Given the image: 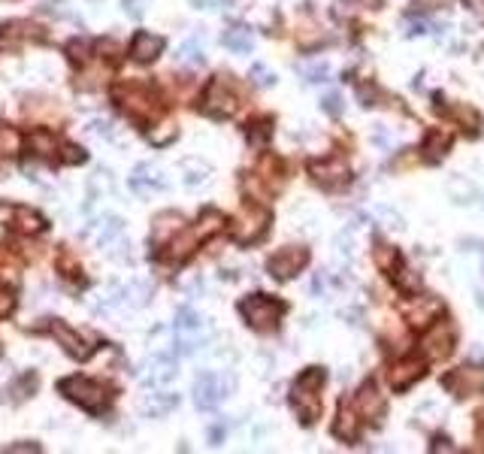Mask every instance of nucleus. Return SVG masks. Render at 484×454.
<instances>
[{"label": "nucleus", "instance_id": "16", "mask_svg": "<svg viewBox=\"0 0 484 454\" xmlns=\"http://www.w3.org/2000/svg\"><path fill=\"white\" fill-rule=\"evenodd\" d=\"M52 333H55V336L60 339V343H64V348L70 354H76V358H88L91 354V345H82V336L79 333H73V330H67L64 324H52Z\"/></svg>", "mask_w": 484, "mask_h": 454}, {"label": "nucleus", "instance_id": "4", "mask_svg": "<svg viewBox=\"0 0 484 454\" xmlns=\"http://www.w3.org/2000/svg\"><path fill=\"white\" fill-rule=\"evenodd\" d=\"M60 391H64L67 400L79 403L88 412H100L106 406V391L97 382H88V378H64L60 382Z\"/></svg>", "mask_w": 484, "mask_h": 454}, {"label": "nucleus", "instance_id": "14", "mask_svg": "<svg viewBox=\"0 0 484 454\" xmlns=\"http://www.w3.org/2000/svg\"><path fill=\"white\" fill-rule=\"evenodd\" d=\"M333 433H336L339 439H345V442H354V439L360 436V418H358V406L354 403H342Z\"/></svg>", "mask_w": 484, "mask_h": 454}, {"label": "nucleus", "instance_id": "19", "mask_svg": "<svg viewBox=\"0 0 484 454\" xmlns=\"http://www.w3.org/2000/svg\"><path fill=\"white\" fill-rule=\"evenodd\" d=\"M179 61H185V64H203L200 43H197V40H188V43L179 49Z\"/></svg>", "mask_w": 484, "mask_h": 454}, {"label": "nucleus", "instance_id": "10", "mask_svg": "<svg viewBox=\"0 0 484 454\" xmlns=\"http://www.w3.org/2000/svg\"><path fill=\"white\" fill-rule=\"evenodd\" d=\"M312 176L318 185L324 188H339L348 182V164L342 158H327V161H315L312 164Z\"/></svg>", "mask_w": 484, "mask_h": 454}, {"label": "nucleus", "instance_id": "23", "mask_svg": "<svg viewBox=\"0 0 484 454\" xmlns=\"http://www.w3.org/2000/svg\"><path fill=\"white\" fill-rule=\"evenodd\" d=\"M433 149H448V136H442V133H430V140H427V151H430V158H433Z\"/></svg>", "mask_w": 484, "mask_h": 454}, {"label": "nucleus", "instance_id": "8", "mask_svg": "<svg viewBox=\"0 0 484 454\" xmlns=\"http://www.w3.org/2000/svg\"><path fill=\"white\" fill-rule=\"evenodd\" d=\"M270 227V212L261 209V206H245V212H242L239 224L233 227V237H236L239 242H254L261 239L263 233H267Z\"/></svg>", "mask_w": 484, "mask_h": 454}, {"label": "nucleus", "instance_id": "22", "mask_svg": "<svg viewBox=\"0 0 484 454\" xmlns=\"http://www.w3.org/2000/svg\"><path fill=\"white\" fill-rule=\"evenodd\" d=\"M252 76H254V82H257V85H272V82H276V76L267 73L261 64H254V67H252Z\"/></svg>", "mask_w": 484, "mask_h": 454}, {"label": "nucleus", "instance_id": "6", "mask_svg": "<svg viewBox=\"0 0 484 454\" xmlns=\"http://www.w3.org/2000/svg\"><path fill=\"white\" fill-rule=\"evenodd\" d=\"M421 348L430 360L448 358V354L454 352V324L445 321V318H436V321L427 327V333H424Z\"/></svg>", "mask_w": 484, "mask_h": 454}, {"label": "nucleus", "instance_id": "2", "mask_svg": "<svg viewBox=\"0 0 484 454\" xmlns=\"http://www.w3.org/2000/svg\"><path fill=\"white\" fill-rule=\"evenodd\" d=\"M239 312L254 330H272L278 324V318L285 315V303L272 300L267 294H252L248 300L239 303Z\"/></svg>", "mask_w": 484, "mask_h": 454}, {"label": "nucleus", "instance_id": "1", "mask_svg": "<svg viewBox=\"0 0 484 454\" xmlns=\"http://www.w3.org/2000/svg\"><path fill=\"white\" fill-rule=\"evenodd\" d=\"M324 378L327 373L324 369H306L297 382H294V393H291V403H294V412L302 424H315L318 415H321V388H324Z\"/></svg>", "mask_w": 484, "mask_h": 454}, {"label": "nucleus", "instance_id": "7", "mask_svg": "<svg viewBox=\"0 0 484 454\" xmlns=\"http://www.w3.org/2000/svg\"><path fill=\"white\" fill-rule=\"evenodd\" d=\"M309 263V252L306 248H300V246H287V248H278L276 255L270 257V272L276 279H294L297 272L302 270Z\"/></svg>", "mask_w": 484, "mask_h": 454}, {"label": "nucleus", "instance_id": "24", "mask_svg": "<svg viewBox=\"0 0 484 454\" xmlns=\"http://www.w3.org/2000/svg\"><path fill=\"white\" fill-rule=\"evenodd\" d=\"M324 109L336 116V112H339V97H336V94H327V97H324Z\"/></svg>", "mask_w": 484, "mask_h": 454}, {"label": "nucleus", "instance_id": "12", "mask_svg": "<svg viewBox=\"0 0 484 454\" xmlns=\"http://www.w3.org/2000/svg\"><path fill=\"white\" fill-rule=\"evenodd\" d=\"M421 376H424V360L406 358V360H399L397 367L390 369V388L393 391H406V388H412Z\"/></svg>", "mask_w": 484, "mask_h": 454}, {"label": "nucleus", "instance_id": "5", "mask_svg": "<svg viewBox=\"0 0 484 454\" xmlns=\"http://www.w3.org/2000/svg\"><path fill=\"white\" fill-rule=\"evenodd\" d=\"M442 388L454 397H478L484 393V367H457L442 378Z\"/></svg>", "mask_w": 484, "mask_h": 454}, {"label": "nucleus", "instance_id": "20", "mask_svg": "<svg viewBox=\"0 0 484 454\" xmlns=\"http://www.w3.org/2000/svg\"><path fill=\"white\" fill-rule=\"evenodd\" d=\"M300 73L306 76V82H327V64H321V61H315V64H306V67H300Z\"/></svg>", "mask_w": 484, "mask_h": 454}, {"label": "nucleus", "instance_id": "9", "mask_svg": "<svg viewBox=\"0 0 484 454\" xmlns=\"http://www.w3.org/2000/svg\"><path fill=\"white\" fill-rule=\"evenodd\" d=\"M227 388H230V382H224V376L203 373L200 378H197V385H194V403L200 409H215L218 403H221Z\"/></svg>", "mask_w": 484, "mask_h": 454}, {"label": "nucleus", "instance_id": "13", "mask_svg": "<svg viewBox=\"0 0 484 454\" xmlns=\"http://www.w3.org/2000/svg\"><path fill=\"white\" fill-rule=\"evenodd\" d=\"M161 52H164V36L148 34V30H140V34L133 36L131 55H133V61H140V64H146V61H155L157 55H161Z\"/></svg>", "mask_w": 484, "mask_h": 454}, {"label": "nucleus", "instance_id": "11", "mask_svg": "<svg viewBox=\"0 0 484 454\" xmlns=\"http://www.w3.org/2000/svg\"><path fill=\"white\" fill-rule=\"evenodd\" d=\"M354 406H358V412L363 418H369L375 424L384 418V397L375 391V385H363L358 391V397H354Z\"/></svg>", "mask_w": 484, "mask_h": 454}, {"label": "nucleus", "instance_id": "25", "mask_svg": "<svg viewBox=\"0 0 484 454\" xmlns=\"http://www.w3.org/2000/svg\"><path fill=\"white\" fill-rule=\"evenodd\" d=\"M478 418H481V421H478V430H481V436H484V412L478 415Z\"/></svg>", "mask_w": 484, "mask_h": 454}, {"label": "nucleus", "instance_id": "3", "mask_svg": "<svg viewBox=\"0 0 484 454\" xmlns=\"http://www.w3.org/2000/svg\"><path fill=\"white\" fill-rule=\"evenodd\" d=\"M236 109H239V97H236V91H233V85L224 76H215V79L209 82L206 94H203V112L212 118H230Z\"/></svg>", "mask_w": 484, "mask_h": 454}, {"label": "nucleus", "instance_id": "18", "mask_svg": "<svg viewBox=\"0 0 484 454\" xmlns=\"http://www.w3.org/2000/svg\"><path fill=\"white\" fill-rule=\"evenodd\" d=\"M131 185L136 191H151V188H164V179H157V173L151 170V166H136Z\"/></svg>", "mask_w": 484, "mask_h": 454}, {"label": "nucleus", "instance_id": "21", "mask_svg": "<svg viewBox=\"0 0 484 454\" xmlns=\"http://www.w3.org/2000/svg\"><path fill=\"white\" fill-rule=\"evenodd\" d=\"M267 136H272V127L263 121V125H254L248 127V140L254 142V146H261V142H267Z\"/></svg>", "mask_w": 484, "mask_h": 454}, {"label": "nucleus", "instance_id": "17", "mask_svg": "<svg viewBox=\"0 0 484 454\" xmlns=\"http://www.w3.org/2000/svg\"><path fill=\"white\" fill-rule=\"evenodd\" d=\"M221 40H224L227 49H233V52H248V49L254 45L252 30H245V28H233V30H227Z\"/></svg>", "mask_w": 484, "mask_h": 454}, {"label": "nucleus", "instance_id": "15", "mask_svg": "<svg viewBox=\"0 0 484 454\" xmlns=\"http://www.w3.org/2000/svg\"><path fill=\"white\" fill-rule=\"evenodd\" d=\"M439 312H442V303L436 297H418V303H408L406 306V315L412 324H430L439 318Z\"/></svg>", "mask_w": 484, "mask_h": 454}]
</instances>
